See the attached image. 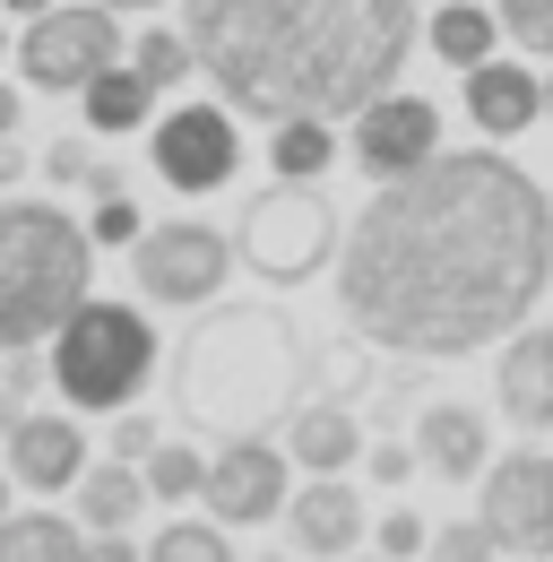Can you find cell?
<instances>
[{
    "label": "cell",
    "instance_id": "32",
    "mask_svg": "<svg viewBox=\"0 0 553 562\" xmlns=\"http://www.w3.org/2000/svg\"><path fill=\"white\" fill-rule=\"evenodd\" d=\"M78 562H138L131 528H87V537H78Z\"/></svg>",
    "mask_w": 553,
    "mask_h": 562
},
{
    "label": "cell",
    "instance_id": "25",
    "mask_svg": "<svg viewBox=\"0 0 553 562\" xmlns=\"http://www.w3.org/2000/svg\"><path fill=\"white\" fill-rule=\"evenodd\" d=\"M138 562H234V528H216V519H165Z\"/></svg>",
    "mask_w": 553,
    "mask_h": 562
},
{
    "label": "cell",
    "instance_id": "12",
    "mask_svg": "<svg viewBox=\"0 0 553 562\" xmlns=\"http://www.w3.org/2000/svg\"><path fill=\"white\" fill-rule=\"evenodd\" d=\"M354 139H346V156L363 165V182H398V173H415V165H432L441 156V113L424 104V95H372L354 122H346Z\"/></svg>",
    "mask_w": 553,
    "mask_h": 562
},
{
    "label": "cell",
    "instance_id": "16",
    "mask_svg": "<svg viewBox=\"0 0 553 562\" xmlns=\"http://www.w3.org/2000/svg\"><path fill=\"white\" fill-rule=\"evenodd\" d=\"M415 468L424 476H441V485H467V476H484V459H493V432H484L476 407H459V398H432L424 416H415Z\"/></svg>",
    "mask_w": 553,
    "mask_h": 562
},
{
    "label": "cell",
    "instance_id": "23",
    "mask_svg": "<svg viewBox=\"0 0 553 562\" xmlns=\"http://www.w3.org/2000/svg\"><path fill=\"white\" fill-rule=\"evenodd\" d=\"M338 156H346L338 122H276V139H269V165L285 173V182H320Z\"/></svg>",
    "mask_w": 553,
    "mask_h": 562
},
{
    "label": "cell",
    "instance_id": "3",
    "mask_svg": "<svg viewBox=\"0 0 553 562\" xmlns=\"http://www.w3.org/2000/svg\"><path fill=\"white\" fill-rule=\"evenodd\" d=\"M303 372L312 347L276 303H200V329L173 355V398L200 432L242 441L303 407Z\"/></svg>",
    "mask_w": 553,
    "mask_h": 562
},
{
    "label": "cell",
    "instance_id": "2",
    "mask_svg": "<svg viewBox=\"0 0 553 562\" xmlns=\"http://www.w3.org/2000/svg\"><path fill=\"white\" fill-rule=\"evenodd\" d=\"M415 0H182L191 70L234 122H354L407 70Z\"/></svg>",
    "mask_w": 553,
    "mask_h": 562
},
{
    "label": "cell",
    "instance_id": "10",
    "mask_svg": "<svg viewBox=\"0 0 553 562\" xmlns=\"http://www.w3.org/2000/svg\"><path fill=\"white\" fill-rule=\"evenodd\" d=\"M147 165L173 191H225L242 173V122L225 104H173L147 122Z\"/></svg>",
    "mask_w": 553,
    "mask_h": 562
},
{
    "label": "cell",
    "instance_id": "22",
    "mask_svg": "<svg viewBox=\"0 0 553 562\" xmlns=\"http://www.w3.org/2000/svg\"><path fill=\"white\" fill-rule=\"evenodd\" d=\"M78 519H61V510H0V562H78Z\"/></svg>",
    "mask_w": 553,
    "mask_h": 562
},
{
    "label": "cell",
    "instance_id": "6",
    "mask_svg": "<svg viewBox=\"0 0 553 562\" xmlns=\"http://www.w3.org/2000/svg\"><path fill=\"white\" fill-rule=\"evenodd\" d=\"M338 209H329V191L320 182H285L276 173L269 191H251L242 200V225H234V260L251 269V278L269 285H303L320 278L329 260H338Z\"/></svg>",
    "mask_w": 553,
    "mask_h": 562
},
{
    "label": "cell",
    "instance_id": "18",
    "mask_svg": "<svg viewBox=\"0 0 553 562\" xmlns=\"http://www.w3.org/2000/svg\"><path fill=\"white\" fill-rule=\"evenodd\" d=\"M303 476H346L354 459H363V424L346 416L338 398H312V407H294L285 416V441H276Z\"/></svg>",
    "mask_w": 553,
    "mask_h": 562
},
{
    "label": "cell",
    "instance_id": "24",
    "mask_svg": "<svg viewBox=\"0 0 553 562\" xmlns=\"http://www.w3.org/2000/svg\"><path fill=\"white\" fill-rule=\"evenodd\" d=\"M200 476H207V459L191 450V441H156V450L138 459V485H147V502H200Z\"/></svg>",
    "mask_w": 553,
    "mask_h": 562
},
{
    "label": "cell",
    "instance_id": "21",
    "mask_svg": "<svg viewBox=\"0 0 553 562\" xmlns=\"http://www.w3.org/2000/svg\"><path fill=\"white\" fill-rule=\"evenodd\" d=\"M424 44H432L450 70H476V61H493L501 26H493V9H484V0H441V9L424 18Z\"/></svg>",
    "mask_w": 553,
    "mask_h": 562
},
{
    "label": "cell",
    "instance_id": "1",
    "mask_svg": "<svg viewBox=\"0 0 553 562\" xmlns=\"http://www.w3.org/2000/svg\"><path fill=\"white\" fill-rule=\"evenodd\" d=\"M545 285L553 200L501 147H459L398 182H372V200L338 234L346 329L415 363L501 347Z\"/></svg>",
    "mask_w": 553,
    "mask_h": 562
},
{
    "label": "cell",
    "instance_id": "14",
    "mask_svg": "<svg viewBox=\"0 0 553 562\" xmlns=\"http://www.w3.org/2000/svg\"><path fill=\"white\" fill-rule=\"evenodd\" d=\"M0 450H9V468H0V476H9V485H26L35 502H44V493H69V485H78V468H87V432H78V416H44V407L9 424V432H0Z\"/></svg>",
    "mask_w": 553,
    "mask_h": 562
},
{
    "label": "cell",
    "instance_id": "26",
    "mask_svg": "<svg viewBox=\"0 0 553 562\" xmlns=\"http://www.w3.org/2000/svg\"><path fill=\"white\" fill-rule=\"evenodd\" d=\"M122 61H131V70L147 78L156 95H165V87H182V78H200V70H191V44H182L173 26H147V35H131V44H122Z\"/></svg>",
    "mask_w": 553,
    "mask_h": 562
},
{
    "label": "cell",
    "instance_id": "41",
    "mask_svg": "<svg viewBox=\"0 0 553 562\" xmlns=\"http://www.w3.org/2000/svg\"><path fill=\"white\" fill-rule=\"evenodd\" d=\"M0 510H9V476H0Z\"/></svg>",
    "mask_w": 553,
    "mask_h": 562
},
{
    "label": "cell",
    "instance_id": "38",
    "mask_svg": "<svg viewBox=\"0 0 553 562\" xmlns=\"http://www.w3.org/2000/svg\"><path fill=\"white\" fill-rule=\"evenodd\" d=\"M0 9H18V18H35V9H53V0H0Z\"/></svg>",
    "mask_w": 553,
    "mask_h": 562
},
{
    "label": "cell",
    "instance_id": "31",
    "mask_svg": "<svg viewBox=\"0 0 553 562\" xmlns=\"http://www.w3.org/2000/svg\"><path fill=\"white\" fill-rule=\"evenodd\" d=\"M156 441H165V432H156V416H113V459H131V468H138Z\"/></svg>",
    "mask_w": 553,
    "mask_h": 562
},
{
    "label": "cell",
    "instance_id": "27",
    "mask_svg": "<svg viewBox=\"0 0 553 562\" xmlns=\"http://www.w3.org/2000/svg\"><path fill=\"white\" fill-rule=\"evenodd\" d=\"M501 44H519L528 61H553V0H493Z\"/></svg>",
    "mask_w": 553,
    "mask_h": 562
},
{
    "label": "cell",
    "instance_id": "35",
    "mask_svg": "<svg viewBox=\"0 0 553 562\" xmlns=\"http://www.w3.org/2000/svg\"><path fill=\"white\" fill-rule=\"evenodd\" d=\"M18 122H26V95H18V87H0V139H18Z\"/></svg>",
    "mask_w": 553,
    "mask_h": 562
},
{
    "label": "cell",
    "instance_id": "29",
    "mask_svg": "<svg viewBox=\"0 0 553 562\" xmlns=\"http://www.w3.org/2000/svg\"><path fill=\"white\" fill-rule=\"evenodd\" d=\"M424 562H493L484 519H450V528H432V537H424Z\"/></svg>",
    "mask_w": 553,
    "mask_h": 562
},
{
    "label": "cell",
    "instance_id": "36",
    "mask_svg": "<svg viewBox=\"0 0 553 562\" xmlns=\"http://www.w3.org/2000/svg\"><path fill=\"white\" fill-rule=\"evenodd\" d=\"M18 173H26V147H18V139H0V182H18Z\"/></svg>",
    "mask_w": 553,
    "mask_h": 562
},
{
    "label": "cell",
    "instance_id": "11",
    "mask_svg": "<svg viewBox=\"0 0 553 562\" xmlns=\"http://www.w3.org/2000/svg\"><path fill=\"white\" fill-rule=\"evenodd\" d=\"M285 493H294V459L276 441H260V432L225 441L200 476V502H207L216 528H269L276 510H285Z\"/></svg>",
    "mask_w": 553,
    "mask_h": 562
},
{
    "label": "cell",
    "instance_id": "40",
    "mask_svg": "<svg viewBox=\"0 0 553 562\" xmlns=\"http://www.w3.org/2000/svg\"><path fill=\"white\" fill-rule=\"evenodd\" d=\"M537 122H553V70H545V113H537Z\"/></svg>",
    "mask_w": 553,
    "mask_h": 562
},
{
    "label": "cell",
    "instance_id": "37",
    "mask_svg": "<svg viewBox=\"0 0 553 562\" xmlns=\"http://www.w3.org/2000/svg\"><path fill=\"white\" fill-rule=\"evenodd\" d=\"M18 416H26V398H18V390H0V432H9Z\"/></svg>",
    "mask_w": 553,
    "mask_h": 562
},
{
    "label": "cell",
    "instance_id": "42",
    "mask_svg": "<svg viewBox=\"0 0 553 562\" xmlns=\"http://www.w3.org/2000/svg\"><path fill=\"white\" fill-rule=\"evenodd\" d=\"M0 61H9V35H0Z\"/></svg>",
    "mask_w": 553,
    "mask_h": 562
},
{
    "label": "cell",
    "instance_id": "33",
    "mask_svg": "<svg viewBox=\"0 0 553 562\" xmlns=\"http://www.w3.org/2000/svg\"><path fill=\"white\" fill-rule=\"evenodd\" d=\"M363 459H372L381 485H407V476H415V450H407V441H381V450H363Z\"/></svg>",
    "mask_w": 553,
    "mask_h": 562
},
{
    "label": "cell",
    "instance_id": "5",
    "mask_svg": "<svg viewBox=\"0 0 553 562\" xmlns=\"http://www.w3.org/2000/svg\"><path fill=\"white\" fill-rule=\"evenodd\" d=\"M44 372H53V390H61L78 416H122L138 390L156 381V329H147L138 303L87 294L61 329H53V363H44Z\"/></svg>",
    "mask_w": 553,
    "mask_h": 562
},
{
    "label": "cell",
    "instance_id": "13",
    "mask_svg": "<svg viewBox=\"0 0 553 562\" xmlns=\"http://www.w3.org/2000/svg\"><path fill=\"white\" fill-rule=\"evenodd\" d=\"M285 537H294V554L303 562H346L354 546H363V493L346 485V476H312V485H294L285 493Z\"/></svg>",
    "mask_w": 553,
    "mask_h": 562
},
{
    "label": "cell",
    "instance_id": "28",
    "mask_svg": "<svg viewBox=\"0 0 553 562\" xmlns=\"http://www.w3.org/2000/svg\"><path fill=\"white\" fill-rule=\"evenodd\" d=\"M138 225H147V216L131 209V191H95V216H87V243H95V251H131Z\"/></svg>",
    "mask_w": 553,
    "mask_h": 562
},
{
    "label": "cell",
    "instance_id": "20",
    "mask_svg": "<svg viewBox=\"0 0 553 562\" xmlns=\"http://www.w3.org/2000/svg\"><path fill=\"white\" fill-rule=\"evenodd\" d=\"M78 528H131L147 510V485H138L131 459H104V468H78Z\"/></svg>",
    "mask_w": 553,
    "mask_h": 562
},
{
    "label": "cell",
    "instance_id": "15",
    "mask_svg": "<svg viewBox=\"0 0 553 562\" xmlns=\"http://www.w3.org/2000/svg\"><path fill=\"white\" fill-rule=\"evenodd\" d=\"M493 398L519 432H553V321H519L493 355Z\"/></svg>",
    "mask_w": 553,
    "mask_h": 562
},
{
    "label": "cell",
    "instance_id": "7",
    "mask_svg": "<svg viewBox=\"0 0 553 562\" xmlns=\"http://www.w3.org/2000/svg\"><path fill=\"white\" fill-rule=\"evenodd\" d=\"M131 278H138V303H156V312H200V303H216L225 278H234V234H216L200 216L138 225Z\"/></svg>",
    "mask_w": 553,
    "mask_h": 562
},
{
    "label": "cell",
    "instance_id": "9",
    "mask_svg": "<svg viewBox=\"0 0 553 562\" xmlns=\"http://www.w3.org/2000/svg\"><path fill=\"white\" fill-rule=\"evenodd\" d=\"M476 519H484V537H493V554L553 562V450H510V459H484Z\"/></svg>",
    "mask_w": 553,
    "mask_h": 562
},
{
    "label": "cell",
    "instance_id": "30",
    "mask_svg": "<svg viewBox=\"0 0 553 562\" xmlns=\"http://www.w3.org/2000/svg\"><path fill=\"white\" fill-rule=\"evenodd\" d=\"M424 537H432V528H424L415 510H390V519H381V562H398V554H424Z\"/></svg>",
    "mask_w": 553,
    "mask_h": 562
},
{
    "label": "cell",
    "instance_id": "43",
    "mask_svg": "<svg viewBox=\"0 0 553 562\" xmlns=\"http://www.w3.org/2000/svg\"><path fill=\"white\" fill-rule=\"evenodd\" d=\"M346 562H372V554H346Z\"/></svg>",
    "mask_w": 553,
    "mask_h": 562
},
{
    "label": "cell",
    "instance_id": "44",
    "mask_svg": "<svg viewBox=\"0 0 553 562\" xmlns=\"http://www.w3.org/2000/svg\"><path fill=\"white\" fill-rule=\"evenodd\" d=\"M545 200H553V191H545Z\"/></svg>",
    "mask_w": 553,
    "mask_h": 562
},
{
    "label": "cell",
    "instance_id": "34",
    "mask_svg": "<svg viewBox=\"0 0 553 562\" xmlns=\"http://www.w3.org/2000/svg\"><path fill=\"white\" fill-rule=\"evenodd\" d=\"M44 165H53V182H87V147H78V139H61Z\"/></svg>",
    "mask_w": 553,
    "mask_h": 562
},
{
    "label": "cell",
    "instance_id": "19",
    "mask_svg": "<svg viewBox=\"0 0 553 562\" xmlns=\"http://www.w3.org/2000/svg\"><path fill=\"white\" fill-rule=\"evenodd\" d=\"M78 113H87L95 139H122V131H147V122H156V87H147L131 61H113V70H95L78 87Z\"/></svg>",
    "mask_w": 553,
    "mask_h": 562
},
{
    "label": "cell",
    "instance_id": "8",
    "mask_svg": "<svg viewBox=\"0 0 553 562\" xmlns=\"http://www.w3.org/2000/svg\"><path fill=\"white\" fill-rule=\"evenodd\" d=\"M113 61H122V9H104V0H53L18 35V70L35 95H78Z\"/></svg>",
    "mask_w": 553,
    "mask_h": 562
},
{
    "label": "cell",
    "instance_id": "4",
    "mask_svg": "<svg viewBox=\"0 0 553 562\" xmlns=\"http://www.w3.org/2000/svg\"><path fill=\"white\" fill-rule=\"evenodd\" d=\"M95 243L53 200H0V347H44L87 303Z\"/></svg>",
    "mask_w": 553,
    "mask_h": 562
},
{
    "label": "cell",
    "instance_id": "17",
    "mask_svg": "<svg viewBox=\"0 0 553 562\" xmlns=\"http://www.w3.org/2000/svg\"><path fill=\"white\" fill-rule=\"evenodd\" d=\"M537 113H545V78L537 70H519V61H501V53L467 70V122H476L484 139H519Z\"/></svg>",
    "mask_w": 553,
    "mask_h": 562
},
{
    "label": "cell",
    "instance_id": "39",
    "mask_svg": "<svg viewBox=\"0 0 553 562\" xmlns=\"http://www.w3.org/2000/svg\"><path fill=\"white\" fill-rule=\"evenodd\" d=\"M104 9H165V0H104Z\"/></svg>",
    "mask_w": 553,
    "mask_h": 562
}]
</instances>
